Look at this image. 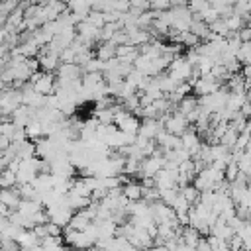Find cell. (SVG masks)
<instances>
[{"label": "cell", "instance_id": "obj_1", "mask_svg": "<svg viewBox=\"0 0 251 251\" xmlns=\"http://www.w3.org/2000/svg\"><path fill=\"white\" fill-rule=\"evenodd\" d=\"M29 84L43 96H47L55 90V78L47 73H33L31 78H29Z\"/></svg>", "mask_w": 251, "mask_h": 251}, {"label": "cell", "instance_id": "obj_2", "mask_svg": "<svg viewBox=\"0 0 251 251\" xmlns=\"http://www.w3.org/2000/svg\"><path fill=\"white\" fill-rule=\"evenodd\" d=\"M0 202H4L12 212L18 210L22 204V194L18 190V184L12 188H0Z\"/></svg>", "mask_w": 251, "mask_h": 251}, {"label": "cell", "instance_id": "obj_3", "mask_svg": "<svg viewBox=\"0 0 251 251\" xmlns=\"http://www.w3.org/2000/svg\"><path fill=\"white\" fill-rule=\"evenodd\" d=\"M18 184V175L10 167L0 169V188H12Z\"/></svg>", "mask_w": 251, "mask_h": 251}, {"label": "cell", "instance_id": "obj_4", "mask_svg": "<svg viewBox=\"0 0 251 251\" xmlns=\"http://www.w3.org/2000/svg\"><path fill=\"white\" fill-rule=\"evenodd\" d=\"M122 192H124V196H126L127 200H131V202H137V200L143 198V186H141V184H135V182L126 184Z\"/></svg>", "mask_w": 251, "mask_h": 251}, {"label": "cell", "instance_id": "obj_5", "mask_svg": "<svg viewBox=\"0 0 251 251\" xmlns=\"http://www.w3.org/2000/svg\"><path fill=\"white\" fill-rule=\"evenodd\" d=\"M10 212H12V210H10L4 202H0V216H10Z\"/></svg>", "mask_w": 251, "mask_h": 251}]
</instances>
